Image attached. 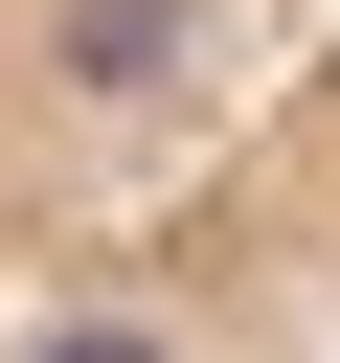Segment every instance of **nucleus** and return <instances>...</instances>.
Instances as JSON below:
<instances>
[{
	"mask_svg": "<svg viewBox=\"0 0 340 363\" xmlns=\"http://www.w3.org/2000/svg\"><path fill=\"white\" fill-rule=\"evenodd\" d=\"M23 363H181V340H159V318H45Z\"/></svg>",
	"mask_w": 340,
	"mask_h": 363,
	"instance_id": "2",
	"label": "nucleus"
},
{
	"mask_svg": "<svg viewBox=\"0 0 340 363\" xmlns=\"http://www.w3.org/2000/svg\"><path fill=\"white\" fill-rule=\"evenodd\" d=\"M204 68V0H68V91H181Z\"/></svg>",
	"mask_w": 340,
	"mask_h": 363,
	"instance_id": "1",
	"label": "nucleus"
}]
</instances>
